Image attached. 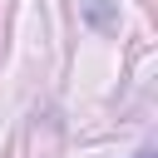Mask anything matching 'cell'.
Instances as JSON below:
<instances>
[{"mask_svg":"<svg viewBox=\"0 0 158 158\" xmlns=\"http://www.w3.org/2000/svg\"><path fill=\"white\" fill-rule=\"evenodd\" d=\"M133 158H153V148H143V153H133Z\"/></svg>","mask_w":158,"mask_h":158,"instance_id":"cell-1","label":"cell"}]
</instances>
